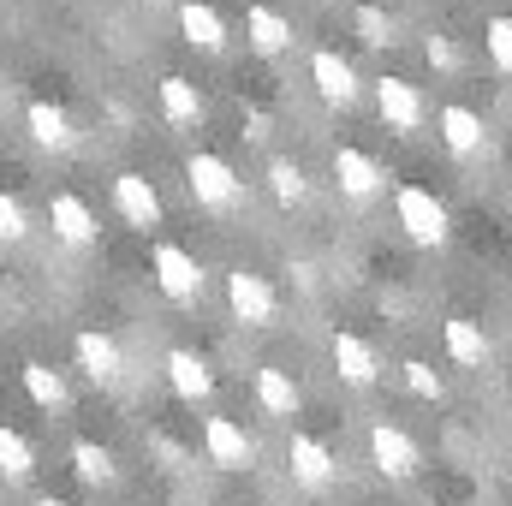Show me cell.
Returning a JSON list of instances; mask_svg holds the SVG:
<instances>
[{"label": "cell", "instance_id": "obj_18", "mask_svg": "<svg viewBox=\"0 0 512 506\" xmlns=\"http://www.w3.org/2000/svg\"><path fill=\"white\" fill-rule=\"evenodd\" d=\"M441 340H447V358L453 364H465V370H483L489 364V334L471 316H447L441 322Z\"/></svg>", "mask_w": 512, "mask_h": 506}, {"label": "cell", "instance_id": "obj_7", "mask_svg": "<svg viewBox=\"0 0 512 506\" xmlns=\"http://www.w3.org/2000/svg\"><path fill=\"white\" fill-rule=\"evenodd\" d=\"M72 352H78V370L96 381V387H120V376H126V352H120V340H114V334L84 328V334L72 340Z\"/></svg>", "mask_w": 512, "mask_h": 506}, {"label": "cell", "instance_id": "obj_24", "mask_svg": "<svg viewBox=\"0 0 512 506\" xmlns=\"http://www.w3.org/2000/svg\"><path fill=\"white\" fill-rule=\"evenodd\" d=\"M435 126H441V143H447L453 155H477V149H483V120H477L471 108H459V102H453V108H441V120H435Z\"/></svg>", "mask_w": 512, "mask_h": 506}, {"label": "cell", "instance_id": "obj_17", "mask_svg": "<svg viewBox=\"0 0 512 506\" xmlns=\"http://www.w3.org/2000/svg\"><path fill=\"white\" fill-rule=\"evenodd\" d=\"M179 30H185V42L203 48V54H221V48H227V18H221L209 0H185V6H179Z\"/></svg>", "mask_w": 512, "mask_h": 506}, {"label": "cell", "instance_id": "obj_31", "mask_svg": "<svg viewBox=\"0 0 512 506\" xmlns=\"http://www.w3.org/2000/svg\"><path fill=\"white\" fill-rule=\"evenodd\" d=\"M423 54H429V66H435V72H447V78H453V72L465 66V54H459V48H453L447 36H429V42H423Z\"/></svg>", "mask_w": 512, "mask_h": 506}, {"label": "cell", "instance_id": "obj_2", "mask_svg": "<svg viewBox=\"0 0 512 506\" xmlns=\"http://www.w3.org/2000/svg\"><path fill=\"white\" fill-rule=\"evenodd\" d=\"M393 209H399V227H405V239H411V245H423V251L447 245L453 221H447V203H441L435 191H423V185H399Z\"/></svg>", "mask_w": 512, "mask_h": 506}, {"label": "cell", "instance_id": "obj_35", "mask_svg": "<svg viewBox=\"0 0 512 506\" xmlns=\"http://www.w3.org/2000/svg\"><path fill=\"white\" fill-rule=\"evenodd\" d=\"M36 506H66V501H54V495H42V501H36Z\"/></svg>", "mask_w": 512, "mask_h": 506}, {"label": "cell", "instance_id": "obj_6", "mask_svg": "<svg viewBox=\"0 0 512 506\" xmlns=\"http://www.w3.org/2000/svg\"><path fill=\"white\" fill-rule=\"evenodd\" d=\"M370 459H376V471H382L387 483H411L423 471V453H417V441L399 423H376L370 429Z\"/></svg>", "mask_w": 512, "mask_h": 506}, {"label": "cell", "instance_id": "obj_26", "mask_svg": "<svg viewBox=\"0 0 512 506\" xmlns=\"http://www.w3.org/2000/svg\"><path fill=\"white\" fill-rule=\"evenodd\" d=\"M0 477L6 483H30L36 477V447L18 429H6V423H0Z\"/></svg>", "mask_w": 512, "mask_h": 506}, {"label": "cell", "instance_id": "obj_25", "mask_svg": "<svg viewBox=\"0 0 512 506\" xmlns=\"http://www.w3.org/2000/svg\"><path fill=\"white\" fill-rule=\"evenodd\" d=\"M268 191H274L280 209H298V203L310 197V179H304V167H298L292 155H274V161H268Z\"/></svg>", "mask_w": 512, "mask_h": 506}, {"label": "cell", "instance_id": "obj_15", "mask_svg": "<svg viewBox=\"0 0 512 506\" xmlns=\"http://www.w3.org/2000/svg\"><path fill=\"white\" fill-rule=\"evenodd\" d=\"M167 381H173V393H179L185 405H203V399L215 393V370H209V358H197V352H185V346L167 352Z\"/></svg>", "mask_w": 512, "mask_h": 506}, {"label": "cell", "instance_id": "obj_3", "mask_svg": "<svg viewBox=\"0 0 512 506\" xmlns=\"http://www.w3.org/2000/svg\"><path fill=\"white\" fill-rule=\"evenodd\" d=\"M227 304H233V316H239L245 328H274V322H280V292H274L268 274H256V268H233V274H227Z\"/></svg>", "mask_w": 512, "mask_h": 506}, {"label": "cell", "instance_id": "obj_14", "mask_svg": "<svg viewBox=\"0 0 512 506\" xmlns=\"http://www.w3.org/2000/svg\"><path fill=\"white\" fill-rule=\"evenodd\" d=\"M24 131H30L36 149H54V155L78 149V126H72V114H66L60 102H30V108H24Z\"/></svg>", "mask_w": 512, "mask_h": 506}, {"label": "cell", "instance_id": "obj_1", "mask_svg": "<svg viewBox=\"0 0 512 506\" xmlns=\"http://www.w3.org/2000/svg\"><path fill=\"white\" fill-rule=\"evenodd\" d=\"M185 185H191L197 209H209V215H227V209L245 203V179L233 173V161H221V155H209V149H197V155L185 161Z\"/></svg>", "mask_w": 512, "mask_h": 506}, {"label": "cell", "instance_id": "obj_11", "mask_svg": "<svg viewBox=\"0 0 512 506\" xmlns=\"http://www.w3.org/2000/svg\"><path fill=\"white\" fill-rule=\"evenodd\" d=\"M114 209H120V221L137 227V233H149V227H161V191L149 185V173H120L114 179Z\"/></svg>", "mask_w": 512, "mask_h": 506}, {"label": "cell", "instance_id": "obj_13", "mask_svg": "<svg viewBox=\"0 0 512 506\" xmlns=\"http://www.w3.org/2000/svg\"><path fill=\"white\" fill-rule=\"evenodd\" d=\"M376 108H382L387 131H423V120H429V102H423V90L411 78H382L376 84Z\"/></svg>", "mask_w": 512, "mask_h": 506}, {"label": "cell", "instance_id": "obj_16", "mask_svg": "<svg viewBox=\"0 0 512 506\" xmlns=\"http://www.w3.org/2000/svg\"><path fill=\"white\" fill-rule=\"evenodd\" d=\"M334 370H340V381H352V387H376L382 358H376V346L364 334H334Z\"/></svg>", "mask_w": 512, "mask_h": 506}, {"label": "cell", "instance_id": "obj_37", "mask_svg": "<svg viewBox=\"0 0 512 506\" xmlns=\"http://www.w3.org/2000/svg\"><path fill=\"white\" fill-rule=\"evenodd\" d=\"M149 6H161V0H149Z\"/></svg>", "mask_w": 512, "mask_h": 506}, {"label": "cell", "instance_id": "obj_33", "mask_svg": "<svg viewBox=\"0 0 512 506\" xmlns=\"http://www.w3.org/2000/svg\"><path fill=\"white\" fill-rule=\"evenodd\" d=\"M286 274H292V280H298V286H304V292H316V262H292V268H286Z\"/></svg>", "mask_w": 512, "mask_h": 506}, {"label": "cell", "instance_id": "obj_27", "mask_svg": "<svg viewBox=\"0 0 512 506\" xmlns=\"http://www.w3.org/2000/svg\"><path fill=\"white\" fill-rule=\"evenodd\" d=\"M352 30H358L370 48H393V18H387L382 6H358V12H352Z\"/></svg>", "mask_w": 512, "mask_h": 506}, {"label": "cell", "instance_id": "obj_21", "mask_svg": "<svg viewBox=\"0 0 512 506\" xmlns=\"http://www.w3.org/2000/svg\"><path fill=\"white\" fill-rule=\"evenodd\" d=\"M18 376H24L30 405H42V411H66V405H72V387H66V376H60L54 364H36V358H30Z\"/></svg>", "mask_w": 512, "mask_h": 506}, {"label": "cell", "instance_id": "obj_9", "mask_svg": "<svg viewBox=\"0 0 512 506\" xmlns=\"http://www.w3.org/2000/svg\"><path fill=\"white\" fill-rule=\"evenodd\" d=\"M334 179H340V197H352V203H370V197L387 185L382 161H376L370 149H358V143L334 149Z\"/></svg>", "mask_w": 512, "mask_h": 506}, {"label": "cell", "instance_id": "obj_4", "mask_svg": "<svg viewBox=\"0 0 512 506\" xmlns=\"http://www.w3.org/2000/svg\"><path fill=\"white\" fill-rule=\"evenodd\" d=\"M149 268H155V286L173 298V304H197V292H203V262L185 251V245H155V256H149Z\"/></svg>", "mask_w": 512, "mask_h": 506}, {"label": "cell", "instance_id": "obj_23", "mask_svg": "<svg viewBox=\"0 0 512 506\" xmlns=\"http://www.w3.org/2000/svg\"><path fill=\"white\" fill-rule=\"evenodd\" d=\"M256 405L268 411V417H298V381L286 376V370H256Z\"/></svg>", "mask_w": 512, "mask_h": 506}, {"label": "cell", "instance_id": "obj_12", "mask_svg": "<svg viewBox=\"0 0 512 506\" xmlns=\"http://www.w3.org/2000/svg\"><path fill=\"white\" fill-rule=\"evenodd\" d=\"M310 84H316V96L328 102V108H352L358 102V72H352V60H340L334 48H316L310 54Z\"/></svg>", "mask_w": 512, "mask_h": 506}, {"label": "cell", "instance_id": "obj_5", "mask_svg": "<svg viewBox=\"0 0 512 506\" xmlns=\"http://www.w3.org/2000/svg\"><path fill=\"white\" fill-rule=\"evenodd\" d=\"M286 465H292V483L310 489V495L334 489V477H340V459L328 453V441H316V435H304V429L286 441Z\"/></svg>", "mask_w": 512, "mask_h": 506}, {"label": "cell", "instance_id": "obj_8", "mask_svg": "<svg viewBox=\"0 0 512 506\" xmlns=\"http://www.w3.org/2000/svg\"><path fill=\"white\" fill-rule=\"evenodd\" d=\"M48 227H54V239L72 245V251H90V245H96V209H90L78 191H54V197H48Z\"/></svg>", "mask_w": 512, "mask_h": 506}, {"label": "cell", "instance_id": "obj_10", "mask_svg": "<svg viewBox=\"0 0 512 506\" xmlns=\"http://www.w3.org/2000/svg\"><path fill=\"white\" fill-rule=\"evenodd\" d=\"M203 453H209V465H221V471H251L256 465V441L233 423V417H209V423H203Z\"/></svg>", "mask_w": 512, "mask_h": 506}, {"label": "cell", "instance_id": "obj_29", "mask_svg": "<svg viewBox=\"0 0 512 506\" xmlns=\"http://www.w3.org/2000/svg\"><path fill=\"white\" fill-rule=\"evenodd\" d=\"M24 239H30V215H24L18 197L0 191V245H24Z\"/></svg>", "mask_w": 512, "mask_h": 506}, {"label": "cell", "instance_id": "obj_34", "mask_svg": "<svg viewBox=\"0 0 512 506\" xmlns=\"http://www.w3.org/2000/svg\"><path fill=\"white\" fill-rule=\"evenodd\" d=\"M155 453H161V459H167V465H173V471H179V465H185V447H179V441H155Z\"/></svg>", "mask_w": 512, "mask_h": 506}, {"label": "cell", "instance_id": "obj_32", "mask_svg": "<svg viewBox=\"0 0 512 506\" xmlns=\"http://www.w3.org/2000/svg\"><path fill=\"white\" fill-rule=\"evenodd\" d=\"M268 114H262V108H245V143H268Z\"/></svg>", "mask_w": 512, "mask_h": 506}, {"label": "cell", "instance_id": "obj_19", "mask_svg": "<svg viewBox=\"0 0 512 506\" xmlns=\"http://www.w3.org/2000/svg\"><path fill=\"white\" fill-rule=\"evenodd\" d=\"M245 42H251L256 54H286L292 48V18L286 12H274V6H251L245 12Z\"/></svg>", "mask_w": 512, "mask_h": 506}, {"label": "cell", "instance_id": "obj_38", "mask_svg": "<svg viewBox=\"0 0 512 506\" xmlns=\"http://www.w3.org/2000/svg\"><path fill=\"white\" fill-rule=\"evenodd\" d=\"M507 203H512V191H507Z\"/></svg>", "mask_w": 512, "mask_h": 506}, {"label": "cell", "instance_id": "obj_36", "mask_svg": "<svg viewBox=\"0 0 512 506\" xmlns=\"http://www.w3.org/2000/svg\"><path fill=\"white\" fill-rule=\"evenodd\" d=\"M507 429H512V405H507Z\"/></svg>", "mask_w": 512, "mask_h": 506}, {"label": "cell", "instance_id": "obj_30", "mask_svg": "<svg viewBox=\"0 0 512 506\" xmlns=\"http://www.w3.org/2000/svg\"><path fill=\"white\" fill-rule=\"evenodd\" d=\"M405 387H411V393H417V399H429V405H435V399H441V393H447V381L435 376V370H429V364H417V358H411V364H405Z\"/></svg>", "mask_w": 512, "mask_h": 506}, {"label": "cell", "instance_id": "obj_20", "mask_svg": "<svg viewBox=\"0 0 512 506\" xmlns=\"http://www.w3.org/2000/svg\"><path fill=\"white\" fill-rule=\"evenodd\" d=\"M161 114H167V126H203V90L191 78L167 72L161 78Z\"/></svg>", "mask_w": 512, "mask_h": 506}, {"label": "cell", "instance_id": "obj_22", "mask_svg": "<svg viewBox=\"0 0 512 506\" xmlns=\"http://www.w3.org/2000/svg\"><path fill=\"white\" fill-rule=\"evenodd\" d=\"M72 471H78L90 489H114V483H120V459H114L102 441H72Z\"/></svg>", "mask_w": 512, "mask_h": 506}, {"label": "cell", "instance_id": "obj_39", "mask_svg": "<svg viewBox=\"0 0 512 506\" xmlns=\"http://www.w3.org/2000/svg\"><path fill=\"white\" fill-rule=\"evenodd\" d=\"M429 506H441V501H429Z\"/></svg>", "mask_w": 512, "mask_h": 506}, {"label": "cell", "instance_id": "obj_28", "mask_svg": "<svg viewBox=\"0 0 512 506\" xmlns=\"http://www.w3.org/2000/svg\"><path fill=\"white\" fill-rule=\"evenodd\" d=\"M483 48H489L495 72L512 78V18H489V24H483Z\"/></svg>", "mask_w": 512, "mask_h": 506}]
</instances>
